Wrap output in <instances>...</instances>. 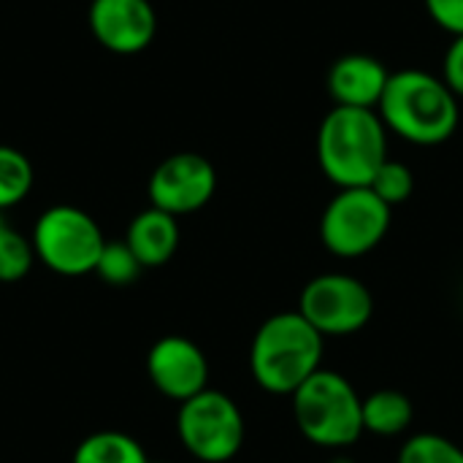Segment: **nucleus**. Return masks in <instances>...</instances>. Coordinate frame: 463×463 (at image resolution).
Returning a JSON list of instances; mask_svg holds the SVG:
<instances>
[{
	"label": "nucleus",
	"instance_id": "14",
	"mask_svg": "<svg viewBox=\"0 0 463 463\" xmlns=\"http://www.w3.org/2000/svg\"><path fill=\"white\" fill-rule=\"evenodd\" d=\"M415 407L407 393L383 388L364 399V431L377 437H399L412 426Z\"/></svg>",
	"mask_w": 463,
	"mask_h": 463
},
{
	"label": "nucleus",
	"instance_id": "16",
	"mask_svg": "<svg viewBox=\"0 0 463 463\" xmlns=\"http://www.w3.org/2000/svg\"><path fill=\"white\" fill-rule=\"evenodd\" d=\"M33 163L16 146L0 144V212L22 203L33 190Z\"/></svg>",
	"mask_w": 463,
	"mask_h": 463
},
{
	"label": "nucleus",
	"instance_id": "4",
	"mask_svg": "<svg viewBox=\"0 0 463 463\" xmlns=\"http://www.w3.org/2000/svg\"><path fill=\"white\" fill-rule=\"evenodd\" d=\"M290 402L298 431L317 448L345 450L364 437V399L339 372H315Z\"/></svg>",
	"mask_w": 463,
	"mask_h": 463
},
{
	"label": "nucleus",
	"instance_id": "6",
	"mask_svg": "<svg viewBox=\"0 0 463 463\" xmlns=\"http://www.w3.org/2000/svg\"><path fill=\"white\" fill-rule=\"evenodd\" d=\"M176 434L182 448L203 463H228L244 445V415L222 391H201L179 404Z\"/></svg>",
	"mask_w": 463,
	"mask_h": 463
},
{
	"label": "nucleus",
	"instance_id": "1",
	"mask_svg": "<svg viewBox=\"0 0 463 463\" xmlns=\"http://www.w3.org/2000/svg\"><path fill=\"white\" fill-rule=\"evenodd\" d=\"M377 114L404 141L437 146L456 133L461 106L445 79L420 68H404L391 73Z\"/></svg>",
	"mask_w": 463,
	"mask_h": 463
},
{
	"label": "nucleus",
	"instance_id": "19",
	"mask_svg": "<svg viewBox=\"0 0 463 463\" xmlns=\"http://www.w3.org/2000/svg\"><path fill=\"white\" fill-rule=\"evenodd\" d=\"M399 463H463V448L442 434H418L399 450Z\"/></svg>",
	"mask_w": 463,
	"mask_h": 463
},
{
	"label": "nucleus",
	"instance_id": "11",
	"mask_svg": "<svg viewBox=\"0 0 463 463\" xmlns=\"http://www.w3.org/2000/svg\"><path fill=\"white\" fill-rule=\"evenodd\" d=\"M90 30L114 54L144 52L157 33V14L149 0H92Z\"/></svg>",
	"mask_w": 463,
	"mask_h": 463
},
{
	"label": "nucleus",
	"instance_id": "7",
	"mask_svg": "<svg viewBox=\"0 0 463 463\" xmlns=\"http://www.w3.org/2000/svg\"><path fill=\"white\" fill-rule=\"evenodd\" d=\"M391 228V206L372 187L339 190L320 220L323 247L336 258H364L380 247Z\"/></svg>",
	"mask_w": 463,
	"mask_h": 463
},
{
	"label": "nucleus",
	"instance_id": "15",
	"mask_svg": "<svg viewBox=\"0 0 463 463\" xmlns=\"http://www.w3.org/2000/svg\"><path fill=\"white\" fill-rule=\"evenodd\" d=\"M71 463H149V456L130 434L98 431L76 445Z\"/></svg>",
	"mask_w": 463,
	"mask_h": 463
},
{
	"label": "nucleus",
	"instance_id": "2",
	"mask_svg": "<svg viewBox=\"0 0 463 463\" xmlns=\"http://www.w3.org/2000/svg\"><path fill=\"white\" fill-rule=\"evenodd\" d=\"M326 336L307 323L298 309L271 315L252 339L250 369L255 383L277 396H293L323 369Z\"/></svg>",
	"mask_w": 463,
	"mask_h": 463
},
{
	"label": "nucleus",
	"instance_id": "3",
	"mask_svg": "<svg viewBox=\"0 0 463 463\" xmlns=\"http://www.w3.org/2000/svg\"><path fill=\"white\" fill-rule=\"evenodd\" d=\"M388 160V128L374 109L334 106L317 130V163L339 190L369 187Z\"/></svg>",
	"mask_w": 463,
	"mask_h": 463
},
{
	"label": "nucleus",
	"instance_id": "13",
	"mask_svg": "<svg viewBox=\"0 0 463 463\" xmlns=\"http://www.w3.org/2000/svg\"><path fill=\"white\" fill-rule=\"evenodd\" d=\"M125 241L144 269L165 266L179 250V222L174 214L149 206L130 220Z\"/></svg>",
	"mask_w": 463,
	"mask_h": 463
},
{
	"label": "nucleus",
	"instance_id": "12",
	"mask_svg": "<svg viewBox=\"0 0 463 463\" xmlns=\"http://www.w3.org/2000/svg\"><path fill=\"white\" fill-rule=\"evenodd\" d=\"M391 71L372 54H345L328 71V92L336 106L374 109L383 100Z\"/></svg>",
	"mask_w": 463,
	"mask_h": 463
},
{
	"label": "nucleus",
	"instance_id": "21",
	"mask_svg": "<svg viewBox=\"0 0 463 463\" xmlns=\"http://www.w3.org/2000/svg\"><path fill=\"white\" fill-rule=\"evenodd\" d=\"M423 3L437 27L448 30L453 38L463 35V0H423Z\"/></svg>",
	"mask_w": 463,
	"mask_h": 463
},
{
	"label": "nucleus",
	"instance_id": "9",
	"mask_svg": "<svg viewBox=\"0 0 463 463\" xmlns=\"http://www.w3.org/2000/svg\"><path fill=\"white\" fill-rule=\"evenodd\" d=\"M217 190L214 165L198 152H176L165 157L149 176V206L174 217L203 209Z\"/></svg>",
	"mask_w": 463,
	"mask_h": 463
},
{
	"label": "nucleus",
	"instance_id": "22",
	"mask_svg": "<svg viewBox=\"0 0 463 463\" xmlns=\"http://www.w3.org/2000/svg\"><path fill=\"white\" fill-rule=\"evenodd\" d=\"M442 79L445 84L463 98V35H456L453 43L445 52V62H442Z\"/></svg>",
	"mask_w": 463,
	"mask_h": 463
},
{
	"label": "nucleus",
	"instance_id": "5",
	"mask_svg": "<svg viewBox=\"0 0 463 463\" xmlns=\"http://www.w3.org/2000/svg\"><path fill=\"white\" fill-rule=\"evenodd\" d=\"M30 241L35 258L57 277L95 274L98 258L106 247V236L92 214L71 203H57L41 212Z\"/></svg>",
	"mask_w": 463,
	"mask_h": 463
},
{
	"label": "nucleus",
	"instance_id": "8",
	"mask_svg": "<svg viewBox=\"0 0 463 463\" xmlns=\"http://www.w3.org/2000/svg\"><path fill=\"white\" fill-rule=\"evenodd\" d=\"M298 315L323 336H350L369 326L374 315L372 290L350 274H320L298 296Z\"/></svg>",
	"mask_w": 463,
	"mask_h": 463
},
{
	"label": "nucleus",
	"instance_id": "17",
	"mask_svg": "<svg viewBox=\"0 0 463 463\" xmlns=\"http://www.w3.org/2000/svg\"><path fill=\"white\" fill-rule=\"evenodd\" d=\"M35 260L38 258H35L33 241L5 225L0 231V282L11 285V282L24 279Z\"/></svg>",
	"mask_w": 463,
	"mask_h": 463
},
{
	"label": "nucleus",
	"instance_id": "20",
	"mask_svg": "<svg viewBox=\"0 0 463 463\" xmlns=\"http://www.w3.org/2000/svg\"><path fill=\"white\" fill-rule=\"evenodd\" d=\"M369 187L393 209V206H399V203H404V201L412 198V193H415V176H412L410 165L388 157L380 165V171L374 174V179H372Z\"/></svg>",
	"mask_w": 463,
	"mask_h": 463
},
{
	"label": "nucleus",
	"instance_id": "23",
	"mask_svg": "<svg viewBox=\"0 0 463 463\" xmlns=\"http://www.w3.org/2000/svg\"><path fill=\"white\" fill-rule=\"evenodd\" d=\"M5 228V220H3V212H0V231Z\"/></svg>",
	"mask_w": 463,
	"mask_h": 463
},
{
	"label": "nucleus",
	"instance_id": "18",
	"mask_svg": "<svg viewBox=\"0 0 463 463\" xmlns=\"http://www.w3.org/2000/svg\"><path fill=\"white\" fill-rule=\"evenodd\" d=\"M141 271H144V266L138 263V258L133 255V250L128 247L125 239L122 241H106V247L98 258V266H95V274L106 285H114V288L136 282Z\"/></svg>",
	"mask_w": 463,
	"mask_h": 463
},
{
	"label": "nucleus",
	"instance_id": "10",
	"mask_svg": "<svg viewBox=\"0 0 463 463\" xmlns=\"http://www.w3.org/2000/svg\"><path fill=\"white\" fill-rule=\"evenodd\" d=\"M149 383L171 402H187L209 388V361L203 350L179 334L157 339L146 353Z\"/></svg>",
	"mask_w": 463,
	"mask_h": 463
}]
</instances>
